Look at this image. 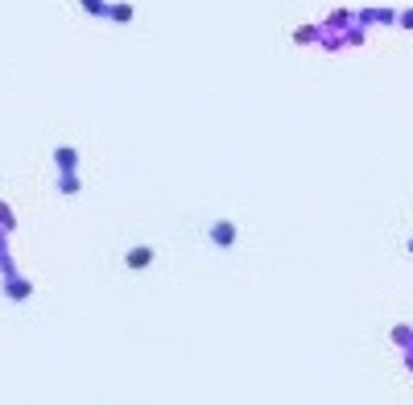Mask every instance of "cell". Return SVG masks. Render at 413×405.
Listing matches in <instances>:
<instances>
[{
    "label": "cell",
    "mask_w": 413,
    "mask_h": 405,
    "mask_svg": "<svg viewBox=\"0 0 413 405\" xmlns=\"http://www.w3.org/2000/svg\"><path fill=\"white\" fill-rule=\"evenodd\" d=\"M149 261H153V248H133V253H129V265H133V269H145Z\"/></svg>",
    "instance_id": "6da1fadb"
},
{
    "label": "cell",
    "mask_w": 413,
    "mask_h": 405,
    "mask_svg": "<svg viewBox=\"0 0 413 405\" xmlns=\"http://www.w3.org/2000/svg\"><path fill=\"white\" fill-rule=\"evenodd\" d=\"M236 240V227L231 224H215V244H231Z\"/></svg>",
    "instance_id": "7a4b0ae2"
},
{
    "label": "cell",
    "mask_w": 413,
    "mask_h": 405,
    "mask_svg": "<svg viewBox=\"0 0 413 405\" xmlns=\"http://www.w3.org/2000/svg\"><path fill=\"white\" fill-rule=\"evenodd\" d=\"M112 17H116V21H129V17H133V8H129V4H116V8H112Z\"/></svg>",
    "instance_id": "3957f363"
},
{
    "label": "cell",
    "mask_w": 413,
    "mask_h": 405,
    "mask_svg": "<svg viewBox=\"0 0 413 405\" xmlns=\"http://www.w3.org/2000/svg\"><path fill=\"white\" fill-rule=\"evenodd\" d=\"M83 8L87 13H103V0H83Z\"/></svg>",
    "instance_id": "277c9868"
}]
</instances>
